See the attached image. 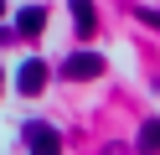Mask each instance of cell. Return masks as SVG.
<instances>
[{"label": "cell", "mask_w": 160, "mask_h": 155, "mask_svg": "<svg viewBox=\"0 0 160 155\" xmlns=\"http://www.w3.org/2000/svg\"><path fill=\"white\" fill-rule=\"evenodd\" d=\"M21 140H26L31 155H57L62 150V134H57V124H47V119H26L21 124Z\"/></svg>", "instance_id": "obj_1"}, {"label": "cell", "mask_w": 160, "mask_h": 155, "mask_svg": "<svg viewBox=\"0 0 160 155\" xmlns=\"http://www.w3.org/2000/svg\"><path fill=\"white\" fill-rule=\"evenodd\" d=\"M47 78H52V67H47L42 57H26L21 67H16V93H21V98H36V93L47 88Z\"/></svg>", "instance_id": "obj_2"}, {"label": "cell", "mask_w": 160, "mask_h": 155, "mask_svg": "<svg viewBox=\"0 0 160 155\" xmlns=\"http://www.w3.org/2000/svg\"><path fill=\"white\" fill-rule=\"evenodd\" d=\"M98 72H103V57H98V52H72V57L62 62L67 83H88V78H98Z\"/></svg>", "instance_id": "obj_3"}, {"label": "cell", "mask_w": 160, "mask_h": 155, "mask_svg": "<svg viewBox=\"0 0 160 155\" xmlns=\"http://www.w3.org/2000/svg\"><path fill=\"white\" fill-rule=\"evenodd\" d=\"M47 31V10L42 5H21L16 10V36H42Z\"/></svg>", "instance_id": "obj_4"}, {"label": "cell", "mask_w": 160, "mask_h": 155, "mask_svg": "<svg viewBox=\"0 0 160 155\" xmlns=\"http://www.w3.org/2000/svg\"><path fill=\"white\" fill-rule=\"evenodd\" d=\"M67 10H72V31L78 36H93V26H98V5L93 0H67Z\"/></svg>", "instance_id": "obj_5"}, {"label": "cell", "mask_w": 160, "mask_h": 155, "mask_svg": "<svg viewBox=\"0 0 160 155\" xmlns=\"http://www.w3.org/2000/svg\"><path fill=\"white\" fill-rule=\"evenodd\" d=\"M134 145H139V150L150 155V150L160 145V124H155V119H145V124H139V140H134Z\"/></svg>", "instance_id": "obj_6"}, {"label": "cell", "mask_w": 160, "mask_h": 155, "mask_svg": "<svg viewBox=\"0 0 160 155\" xmlns=\"http://www.w3.org/2000/svg\"><path fill=\"white\" fill-rule=\"evenodd\" d=\"M16 41V26H5V21H0V47H11Z\"/></svg>", "instance_id": "obj_7"}, {"label": "cell", "mask_w": 160, "mask_h": 155, "mask_svg": "<svg viewBox=\"0 0 160 155\" xmlns=\"http://www.w3.org/2000/svg\"><path fill=\"white\" fill-rule=\"evenodd\" d=\"M0 16H5V0H0Z\"/></svg>", "instance_id": "obj_8"}, {"label": "cell", "mask_w": 160, "mask_h": 155, "mask_svg": "<svg viewBox=\"0 0 160 155\" xmlns=\"http://www.w3.org/2000/svg\"><path fill=\"white\" fill-rule=\"evenodd\" d=\"M0 88H5V72H0Z\"/></svg>", "instance_id": "obj_9"}]
</instances>
